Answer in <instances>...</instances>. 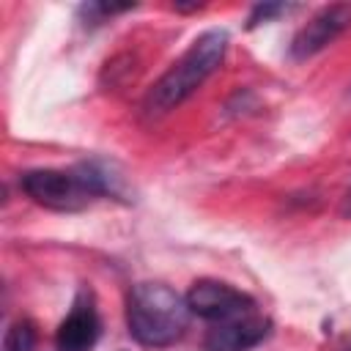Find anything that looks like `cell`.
Masks as SVG:
<instances>
[{
	"label": "cell",
	"mask_w": 351,
	"mask_h": 351,
	"mask_svg": "<svg viewBox=\"0 0 351 351\" xmlns=\"http://www.w3.org/2000/svg\"><path fill=\"white\" fill-rule=\"evenodd\" d=\"M186 296L165 282H137L126 296L129 335L148 348H165L176 343L189 324Z\"/></svg>",
	"instance_id": "obj_3"
},
{
	"label": "cell",
	"mask_w": 351,
	"mask_h": 351,
	"mask_svg": "<svg viewBox=\"0 0 351 351\" xmlns=\"http://www.w3.org/2000/svg\"><path fill=\"white\" fill-rule=\"evenodd\" d=\"M101 335V318L90 291H80L71 310L55 332V351H93Z\"/></svg>",
	"instance_id": "obj_5"
},
{
	"label": "cell",
	"mask_w": 351,
	"mask_h": 351,
	"mask_svg": "<svg viewBox=\"0 0 351 351\" xmlns=\"http://www.w3.org/2000/svg\"><path fill=\"white\" fill-rule=\"evenodd\" d=\"M228 52V33L214 27L200 33L189 49L154 82V88L145 93L143 110L148 118H162L170 110H176L181 101H186L225 60Z\"/></svg>",
	"instance_id": "obj_2"
},
{
	"label": "cell",
	"mask_w": 351,
	"mask_h": 351,
	"mask_svg": "<svg viewBox=\"0 0 351 351\" xmlns=\"http://www.w3.org/2000/svg\"><path fill=\"white\" fill-rule=\"evenodd\" d=\"M351 25V5H326L324 11H318L291 41L288 55L293 60H307L313 55H318L321 49H326L346 27Z\"/></svg>",
	"instance_id": "obj_6"
},
{
	"label": "cell",
	"mask_w": 351,
	"mask_h": 351,
	"mask_svg": "<svg viewBox=\"0 0 351 351\" xmlns=\"http://www.w3.org/2000/svg\"><path fill=\"white\" fill-rule=\"evenodd\" d=\"M3 351H36V326H33V321H27V318L14 321L5 329Z\"/></svg>",
	"instance_id": "obj_8"
},
{
	"label": "cell",
	"mask_w": 351,
	"mask_h": 351,
	"mask_svg": "<svg viewBox=\"0 0 351 351\" xmlns=\"http://www.w3.org/2000/svg\"><path fill=\"white\" fill-rule=\"evenodd\" d=\"M343 214H346V217H351V195H348V197H346V203H343Z\"/></svg>",
	"instance_id": "obj_10"
},
{
	"label": "cell",
	"mask_w": 351,
	"mask_h": 351,
	"mask_svg": "<svg viewBox=\"0 0 351 351\" xmlns=\"http://www.w3.org/2000/svg\"><path fill=\"white\" fill-rule=\"evenodd\" d=\"M19 186L33 203L52 211H80L96 197L121 195V181L104 162H80L71 170H27Z\"/></svg>",
	"instance_id": "obj_1"
},
{
	"label": "cell",
	"mask_w": 351,
	"mask_h": 351,
	"mask_svg": "<svg viewBox=\"0 0 351 351\" xmlns=\"http://www.w3.org/2000/svg\"><path fill=\"white\" fill-rule=\"evenodd\" d=\"M288 11H291V5H282V3H263V5H255L252 14H250V19H247V27H258V25H263V22H271V19L280 16V14H288Z\"/></svg>",
	"instance_id": "obj_9"
},
{
	"label": "cell",
	"mask_w": 351,
	"mask_h": 351,
	"mask_svg": "<svg viewBox=\"0 0 351 351\" xmlns=\"http://www.w3.org/2000/svg\"><path fill=\"white\" fill-rule=\"evenodd\" d=\"M346 351H351V348H346Z\"/></svg>",
	"instance_id": "obj_11"
},
{
	"label": "cell",
	"mask_w": 351,
	"mask_h": 351,
	"mask_svg": "<svg viewBox=\"0 0 351 351\" xmlns=\"http://www.w3.org/2000/svg\"><path fill=\"white\" fill-rule=\"evenodd\" d=\"M186 304H189L192 315L206 318L211 324L255 313V299L250 293H244L228 282H219V280H197L186 293Z\"/></svg>",
	"instance_id": "obj_4"
},
{
	"label": "cell",
	"mask_w": 351,
	"mask_h": 351,
	"mask_svg": "<svg viewBox=\"0 0 351 351\" xmlns=\"http://www.w3.org/2000/svg\"><path fill=\"white\" fill-rule=\"evenodd\" d=\"M269 335H271V321L258 313H247L230 321L211 324L206 335V348L208 351H250L261 346Z\"/></svg>",
	"instance_id": "obj_7"
}]
</instances>
